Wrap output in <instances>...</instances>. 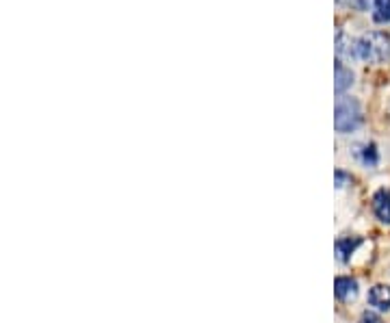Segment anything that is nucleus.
Returning a JSON list of instances; mask_svg holds the SVG:
<instances>
[{"instance_id":"6e6552de","label":"nucleus","mask_w":390,"mask_h":323,"mask_svg":"<svg viewBox=\"0 0 390 323\" xmlns=\"http://www.w3.org/2000/svg\"><path fill=\"white\" fill-rule=\"evenodd\" d=\"M336 52H339V57H347V59L358 57L356 55V42L349 37H345L343 33L336 35Z\"/></svg>"},{"instance_id":"f03ea898","label":"nucleus","mask_w":390,"mask_h":323,"mask_svg":"<svg viewBox=\"0 0 390 323\" xmlns=\"http://www.w3.org/2000/svg\"><path fill=\"white\" fill-rule=\"evenodd\" d=\"M362 122V111L360 104L354 98L341 96L334 106V128L339 132H352L360 126Z\"/></svg>"},{"instance_id":"7ed1b4c3","label":"nucleus","mask_w":390,"mask_h":323,"mask_svg":"<svg viewBox=\"0 0 390 323\" xmlns=\"http://www.w3.org/2000/svg\"><path fill=\"white\" fill-rule=\"evenodd\" d=\"M373 213L384 224H390V191L380 189L373 195Z\"/></svg>"},{"instance_id":"9d476101","label":"nucleus","mask_w":390,"mask_h":323,"mask_svg":"<svg viewBox=\"0 0 390 323\" xmlns=\"http://www.w3.org/2000/svg\"><path fill=\"white\" fill-rule=\"evenodd\" d=\"M360 156H362V160H365L367 165H375V163H378V150H375L373 143H369V145L362 147Z\"/></svg>"},{"instance_id":"423d86ee","label":"nucleus","mask_w":390,"mask_h":323,"mask_svg":"<svg viewBox=\"0 0 390 323\" xmlns=\"http://www.w3.org/2000/svg\"><path fill=\"white\" fill-rule=\"evenodd\" d=\"M334 293H336L339 300H349L358 293V282L352 280V278L341 276V278H336V282H334Z\"/></svg>"},{"instance_id":"20e7f679","label":"nucleus","mask_w":390,"mask_h":323,"mask_svg":"<svg viewBox=\"0 0 390 323\" xmlns=\"http://www.w3.org/2000/svg\"><path fill=\"white\" fill-rule=\"evenodd\" d=\"M369 304L378 311H388L390 308V287L388 285H375L369 291Z\"/></svg>"},{"instance_id":"1a4fd4ad","label":"nucleus","mask_w":390,"mask_h":323,"mask_svg":"<svg viewBox=\"0 0 390 323\" xmlns=\"http://www.w3.org/2000/svg\"><path fill=\"white\" fill-rule=\"evenodd\" d=\"M373 18L375 22H390V0H373Z\"/></svg>"},{"instance_id":"f257e3e1","label":"nucleus","mask_w":390,"mask_h":323,"mask_svg":"<svg viewBox=\"0 0 390 323\" xmlns=\"http://www.w3.org/2000/svg\"><path fill=\"white\" fill-rule=\"evenodd\" d=\"M356 55L369 63H384L390 59V37L384 33H367L356 42Z\"/></svg>"},{"instance_id":"0eeeda50","label":"nucleus","mask_w":390,"mask_h":323,"mask_svg":"<svg viewBox=\"0 0 390 323\" xmlns=\"http://www.w3.org/2000/svg\"><path fill=\"white\" fill-rule=\"evenodd\" d=\"M362 243V239L358 237H345V239H339L336 241V254H339V259L343 263H347L352 259V254L356 252V248Z\"/></svg>"},{"instance_id":"9b49d317","label":"nucleus","mask_w":390,"mask_h":323,"mask_svg":"<svg viewBox=\"0 0 390 323\" xmlns=\"http://www.w3.org/2000/svg\"><path fill=\"white\" fill-rule=\"evenodd\" d=\"M341 5L345 7H352V9H358V11H367L371 7L373 0H339Z\"/></svg>"},{"instance_id":"39448f33","label":"nucleus","mask_w":390,"mask_h":323,"mask_svg":"<svg viewBox=\"0 0 390 323\" xmlns=\"http://www.w3.org/2000/svg\"><path fill=\"white\" fill-rule=\"evenodd\" d=\"M352 85H354V72L347 70V67L339 61L336 70H334V91L341 96V93H345Z\"/></svg>"},{"instance_id":"f8f14e48","label":"nucleus","mask_w":390,"mask_h":323,"mask_svg":"<svg viewBox=\"0 0 390 323\" xmlns=\"http://www.w3.org/2000/svg\"><path fill=\"white\" fill-rule=\"evenodd\" d=\"M362 321L365 323H382L378 315H373V313H365V317H362Z\"/></svg>"}]
</instances>
